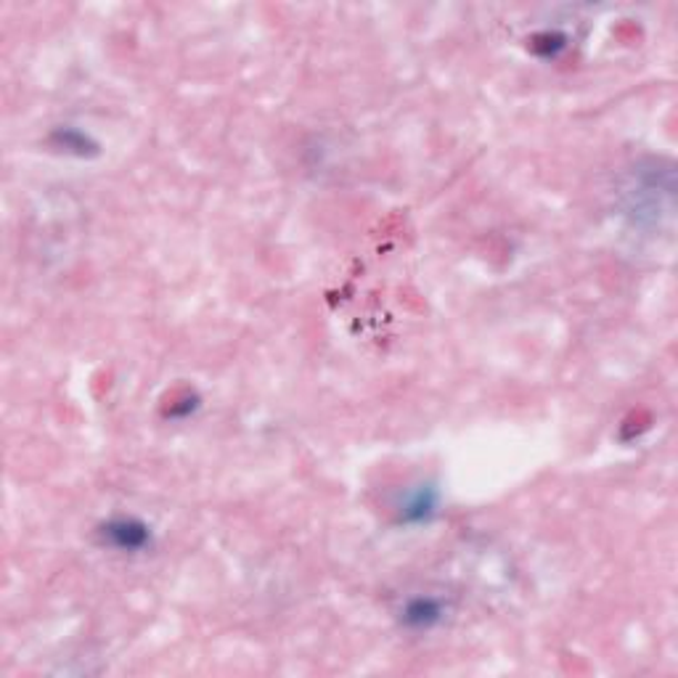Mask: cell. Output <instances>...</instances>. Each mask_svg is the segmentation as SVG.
Masks as SVG:
<instances>
[{
    "mask_svg": "<svg viewBox=\"0 0 678 678\" xmlns=\"http://www.w3.org/2000/svg\"><path fill=\"white\" fill-rule=\"evenodd\" d=\"M98 539L117 554H146L154 546V530L138 517H112L98 528Z\"/></svg>",
    "mask_w": 678,
    "mask_h": 678,
    "instance_id": "6da1fadb",
    "label": "cell"
},
{
    "mask_svg": "<svg viewBox=\"0 0 678 678\" xmlns=\"http://www.w3.org/2000/svg\"><path fill=\"white\" fill-rule=\"evenodd\" d=\"M448 613H451V609H448V602L442 599V596L414 594L400 604L398 620L406 630H414V634H429V630L440 628L442 623H446Z\"/></svg>",
    "mask_w": 678,
    "mask_h": 678,
    "instance_id": "7a4b0ae2",
    "label": "cell"
},
{
    "mask_svg": "<svg viewBox=\"0 0 678 678\" xmlns=\"http://www.w3.org/2000/svg\"><path fill=\"white\" fill-rule=\"evenodd\" d=\"M438 509H440V493L438 488L429 486V482L408 488L398 499V503H395L398 520L406 522V525H429V522L438 517Z\"/></svg>",
    "mask_w": 678,
    "mask_h": 678,
    "instance_id": "3957f363",
    "label": "cell"
},
{
    "mask_svg": "<svg viewBox=\"0 0 678 678\" xmlns=\"http://www.w3.org/2000/svg\"><path fill=\"white\" fill-rule=\"evenodd\" d=\"M53 140H56L59 149H64L66 154H75V157H88V154L98 149L96 140H93L88 133H83L80 127H72V125L59 127Z\"/></svg>",
    "mask_w": 678,
    "mask_h": 678,
    "instance_id": "277c9868",
    "label": "cell"
}]
</instances>
